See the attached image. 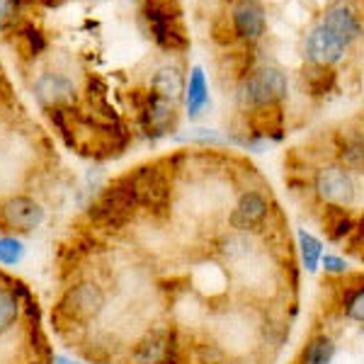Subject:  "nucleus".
<instances>
[{
	"label": "nucleus",
	"mask_w": 364,
	"mask_h": 364,
	"mask_svg": "<svg viewBox=\"0 0 364 364\" xmlns=\"http://www.w3.org/2000/svg\"><path fill=\"white\" fill-rule=\"evenodd\" d=\"M287 90H289L287 75L274 66H262L243 75L236 97L243 109L260 112V109H272L274 105H279L287 97Z\"/></svg>",
	"instance_id": "f257e3e1"
},
{
	"label": "nucleus",
	"mask_w": 364,
	"mask_h": 364,
	"mask_svg": "<svg viewBox=\"0 0 364 364\" xmlns=\"http://www.w3.org/2000/svg\"><path fill=\"white\" fill-rule=\"evenodd\" d=\"M314 190L321 202L331 204V207H352L357 202V182L355 175L340 163H331V166L318 168L314 178Z\"/></svg>",
	"instance_id": "f03ea898"
},
{
	"label": "nucleus",
	"mask_w": 364,
	"mask_h": 364,
	"mask_svg": "<svg viewBox=\"0 0 364 364\" xmlns=\"http://www.w3.org/2000/svg\"><path fill=\"white\" fill-rule=\"evenodd\" d=\"M318 25L326 27L328 32H331L336 39H340L348 49H350V44H355L357 39L362 37L360 15L355 13V8H352L348 0H338V3L328 5L326 13L321 15Z\"/></svg>",
	"instance_id": "7ed1b4c3"
},
{
	"label": "nucleus",
	"mask_w": 364,
	"mask_h": 364,
	"mask_svg": "<svg viewBox=\"0 0 364 364\" xmlns=\"http://www.w3.org/2000/svg\"><path fill=\"white\" fill-rule=\"evenodd\" d=\"M304 51H306V58L311 61V66H318V68H331L340 63L345 58V46L340 39L333 37L326 27L316 25L311 32L306 34V42H304Z\"/></svg>",
	"instance_id": "20e7f679"
},
{
	"label": "nucleus",
	"mask_w": 364,
	"mask_h": 364,
	"mask_svg": "<svg viewBox=\"0 0 364 364\" xmlns=\"http://www.w3.org/2000/svg\"><path fill=\"white\" fill-rule=\"evenodd\" d=\"M231 27L243 42H257L267 29L265 10L257 0H236L231 8Z\"/></svg>",
	"instance_id": "39448f33"
},
{
	"label": "nucleus",
	"mask_w": 364,
	"mask_h": 364,
	"mask_svg": "<svg viewBox=\"0 0 364 364\" xmlns=\"http://www.w3.org/2000/svg\"><path fill=\"white\" fill-rule=\"evenodd\" d=\"M269 214V199L257 190H248L240 195V199L233 207L228 224L236 228L238 233H248L252 228H257Z\"/></svg>",
	"instance_id": "423d86ee"
},
{
	"label": "nucleus",
	"mask_w": 364,
	"mask_h": 364,
	"mask_svg": "<svg viewBox=\"0 0 364 364\" xmlns=\"http://www.w3.org/2000/svg\"><path fill=\"white\" fill-rule=\"evenodd\" d=\"M146 20H149L151 34H154V39L161 46H166V49H182V46L187 44L175 15H170L163 3L151 0V3L146 5Z\"/></svg>",
	"instance_id": "0eeeda50"
},
{
	"label": "nucleus",
	"mask_w": 364,
	"mask_h": 364,
	"mask_svg": "<svg viewBox=\"0 0 364 364\" xmlns=\"http://www.w3.org/2000/svg\"><path fill=\"white\" fill-rule=\"evenodd\" d=\"M63 311L75 321H87L95 318V316L105 306V294L97 284L92 282H83V284H75L63 299Z\"/></svg>",
	"instance_id": "6e6552de"
},
{
	"label": "nucleus",
	"mask_w": 364,
	"mask_h": 364,
	"mask_svg": "<svg viewBox=\"0 0 364 364\" xmlns=\"http://www.w3.org/2000/svg\"><path fill=\"white\" fill-rule=\"evenodd\" d=\"M3 219L13 228L32 231L44 221V209L29 197H13L3 204Z\"/></svg>",
	"instance_id": "1a4fd4ad"
},
{
	"label": "nucleus",
	"mask_w": 364,
	"mask_h": 364,
	"mask_svg": "<svg viewBox=\"0 0 364 364\" xmlns=\"http://www.w3.org/2000/svg\"><path fill=\"white\" fill-rule=\"evenodd\" d=\"M170 355H173V343L161 333L146 336L134 350V360L139 364H166Z\"/></svg>",
	"instance_id": "9d476101"
},
{
	"label": "nucleus",
	"mask_w": 364,
	"mask_h": 364,
	"mask_svg": "<svg viewBox=\"0 0 364 364\" xmlns=\"http://www.w3.org/2000/svg\"><path fill=\"white\" fill-rule=\"evenodd\" d=\"M185 102H187V114H190V119L202 114V109L209 105L207 78H204V70L199 66L190 70V80H187V85H185Z\"/></svg>",
	"instance_id": "9b49d317"
},
{
	"label": "nucleus",
	"mask_w": 364,
	"mask_h": 364,
	"mask_svg": "<svg viewBox=\"0 0 364 364\" xmlns=\"http://www.w3.org/2000/svg\"><path fill=\"white\" fill-rule=\"evenodd\" d=\"M175 107H178V105L168 102V100L151 92L149 107H146V112H144V119H146V124H149V129H154V134L170 132L175 124Z\"/></svg>",
	"instance_id": "f8f14e48"
},
{
	"label": "nucleus",
	"mask_w": 364,
	"mask_h": 364,
	"mask_svg": "<svg viewBox=\"0 0 364 364\" xmlns=\"http://www.w3.org/2000/svg\"><path fill=\"white\" fill-rule=\"evenodd\" d=\"M151 90L154 95L168 100V102L178 105L182 92H185V80H182V73L178 68H161L151 80Z\"/></svg>",
	"instance_id": "ddd939ff"
},
{
	"label": "nucleus",
	"mask_w": 364,
	"mask_h": 364,
	"mask_svg": "<svg viewBox=\"0 0 364 364\" xmlns=\"http://www.w3.org/2000/svg\"><path fill=\"white\" fill-rule=\"evenodd\" d=\"M37 90H39V97L54 105L73 97V85H70L61 73H44L42 78L37 80Z\"/></svg>",
	"instance_id": "4468645a"
},
{
	"label": "nucleus",
	"mask_w": 364,
	"mask_h": 364,
	"mask_svg": "<svg viewBox=\"0 0 364 364\" xmlns=\"http://www.w3.org/2000/svg\"><path fill=\"white\" fill-rule=\"evenodd\" d=\"M336 340L331 336H316L304 348L301 364H331L333 357H336Z\"/></svg>",
	"instance_id": "2eb2a0df"
},
{
	"label": "nucleus",
	"mask_w": 364,
	"mask_h": 364,
	"mask_svg": "<svg viewBox=\"0 0 364 364\" xmlns=\"http://www.w3.org/2000/svg\"><path fill=\"white\" fill-rule=\"evenodd\" d=\"M296 240H299V252H301L304 267H306L309 272H316L321 265V257H323V243L314 236V233L304 231V228L296 233Z\"/></svg>",
	"instance_id": "dca6fc26"
},
{
	"label": "nucleus",
	"mask_w": 364,
	"mask_h": 364,
	"mask_svg": "<svg viewBox=\"0 0 364 364\" xmlns=\"http://www.w3.org/2000/svg\"><path fill=\"white\" fill-rule=\"evenodd\" d=\"M338 161L350 173H364V139H348L338 154Z\"/></svg>",
	"instance_id": "f3484780"
},
{
	"label": "nucleus",
	"mask_w": 364,
	"mask_h": 364,
	"mask_svg": "<svg viewBox=\"0 0 364 364\" xmlns=\"http://www.w3.org/2000/svg\"><path fill=\"white\" fill-rule=\"evenodd\" d=\"M355 228H357L355 221L345 214V209H340V207L328 209V233H331L333 240H340V238L350 236Z\"/></svg>",
	"instance_id": "a211bd4d"
},
{
	"label": "nucleus",
	"mask_w": 364,
	"mask_h": 364,
	"mask_svg": "<svg viewBox=\"0 0 364 364\" xmlns=\"http://www.w3.org/2000/svg\"><path fill=\"white\" fill-rule=\"evenodd\" d=\"M17 316V299L10 291L0 289V331L10 326Z\"/></svg>",
	"instance_id": "6ab92c4d"
},
{
	"label": "nucleus",
	"mask_w": 364,
	"mask_h": 364,
	"mask_svg": "<svg viewBox=\"0 0 364 364\" xmlns=\"http://www.w3.org/2000/svg\"><path fill=\"white\" fill-rule=\"evenodd\" d=\"M22 257V243L15 238H0V262L15 265Z\"/></svg>",
	"instance_id": "aec40b11"
},
{
	"label": "nucleus",
	"mask_w": 364,
	"mask_h": 364,
	"mask_svg": "<svg viewBox=\"0 0 364 364\" xmlns=\"http://www.w3.org/2000/svg\"><path fill=\"white\" fill-rule=\"evenodd\" d=\"M345 316H348L350 321L364 323V287H360V289L348 299V304H345Z\"/></svg>",
	"instance_id": "412c9836"
},
{
	"label": "nucleus",
	"mask_w": 364,
	"mask_h": 364,
	"mask_svg": "<svg viewBox=\"0 0 364 364\" xmlns=\"http://www.w3.org/2000/svg\"><path fill=\"white\" fill-rule=\"evenodd\" d=\"M321 267L326 269V274H345L348 272V260L340 255H323Z\"/></svg>",
	"instance_id": "4be33fe9"
},
{
	"label": "nucleus",
	"mask_w": 364,
	"mask_h": 364,
	"mask_svg": "<svg viewBox=\"0 0 364 364\" xmlns=\"http://www.w3.org/2000/svg\"><path fill=\"white\" fill-rule=\"evenodd\" d=\"M22 37L29 42V49H32V51H42L44 49V37H42V32H39L37 27L25 25V27H22Z\"/></svg>",
	"instance_id": "5701e85b"
},
{
	"label": "nucleus",
	"mask_w": 364,
	"mask_h": 364,
	"mask_svg": "<svg viewBox=\"0 0 364 364\" xmlns=\"http://www.w3.org/2000/svg\"><path fill=\"white\" fill-rule=\"evenodd\" d=\"M13 10H15L13 0H0V27H3L5 22L10 20V15H13Z\"/></svg>",
	"instance_id": "b1692460"
},
{
	"label": "nucleus",
	"mask_w": 364,
	"mask_h": 364,
	"mask_svg": "<svg viewBox=\"0 0 364 364\" xmlns=\"http://www.w3.org/2000/svg\"><path fill=\"white\" fill-rule=\"evenodd\" d=\"M54 362H56V364H73V362H70V360H66V357H56Z\"/></svg>",
	"instance_id": "393cba45"
},
{
	"label": "nucleus",
	"mask_w": 364,
	"mask_h": 364,
	"mask_svg": "<svg viewBox=\"0 0 364 364\" xmlns=\"http://www.w3.org/2000/svg\"><path fill=\"white\" fill-rule=\"evenodd\" d=\"M362 262H364V252H362Z\"/></svg>",
	"instance_id": "a878e982"
}]
</instances>
